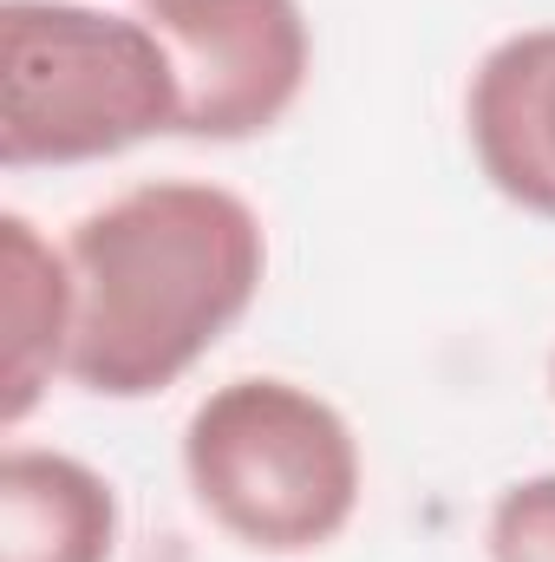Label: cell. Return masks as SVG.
<instances>
[{
	"label": "cell",
	"mask_w": 555,
	"mask_h": 562,
	"mask_svg": "<svg viewBox=\"0 0 555 562\" xmlns=\"http://www.w3.org/2000/svg\"><path fill=\"white\" fill-rule=\"evenodd\" d=\"M0 327H7L0 419L26 425V413L46 400V386L66 373L72 353V262L20 210L0 216Z\"/></svg>",
	"instance_id": "cell-7"
},
{
	"label": "cell",
	"mask_w": 555,
	"mask_h": 562,
	"mask_svg": "<svg viewBox=\"0 0 555 562\" xmlns=\"http://www.w3.org/2000/svg\"><path fill=\"white\" fill-rule=\"evenodd\" d=\"M183 92L144 13L86 0L0 7V164L66 170L177 138Z\"/></svg>",
	"instance_id": "cell-2"
},
{
	"label": "cell",
	"mask_w": 555,
	"mask_h": 562,
	"mask_svg": "<svg viewBox=\"0 0 555 562\" xmlns=\"http://www.w3.org/2000/svg\"><path fill=\"white\" fill-rule=\"evenodd\" d=\"M196 510L256 557H314L347 537L366 458L347 413L314 386L249 373L216 386L183 425Z\"/></svg>",
	"instance_id": "cell-3"
},
{
	"label": "cell",
	"mask_w": 555,
	"mask_h": 562,
	"mask_svg": "<svg viewBox=\"0 0 555 562\" xmlns=\"http://www.w3.org/2000/svg\"><path fill=\"white\" fill-rule=\"evenodd\" d=\"M550 393H555V353H550Z\"/></svg>",
	"instance_id": "cell-9"
},
{
	"label": "cell",
	"mask_w": 555,
	"mask_h": 562,
	"mask_svg": "<svg viewBox=\"0 0 555 562\" xmlns=\"http://www.w3.org/2000/svg\"><path fill=\"white\" fill-rule=\"evenodd\" d=\"M183 92L177 138L242 144L275 132L314 72L301 0H138Z\"/></svg>",
	"instance_id": "cell-4"
},
{
	"label": "cell",
	"mask_w": 555,
	"mask_h": 562,
	"mask_svg": "<svg viewBox=\"0 0 555 562\" xmlns=\"http://www.w3.org/2000/svg\"><path fill=\"white\" fill-rule=\"evenodd\" d=\"M484 557L490 562H555V471L517 477L497 491L484 517Z\"/></svg>",
	"instance_id": "cell-8"
},
{
	"label": "cell",
	"mask_w": 555,
	"mask_h": 562,
	"mask_svg": "<svg viewBox=\"0 0 555 562\" xmlns=\"http://www.w3.org/2000/svg\"><path fill=\"white\" fill-rule=\"evenodd\" d=\"M464 138L503 203L555 223V26H523L477 59Z\"/></svg>",
	"instance_id": "cell-5"
},
{
	"label": "cell",
	"mask_w": 555,
	"mask_h": 562,
	"mask_svg": "<svg viewBox=\"0 0 555 562\" xmlns=\"http://www.w3.org/2000/svg\"><path fill=\"white\" fill-rule=\"evenodd\" d=\"M66 262V380L92 400H150L209 360V347L256 307L269 229L256 203L223 183L150 177L72 223Z\"/></svg>",
	"instance_id": "cell-1"
},
{
	"label": "cell",
	"mask_w": 555,
	"mask_h": 562,
	"mask_svg": "<svg viewBox=\"0 0 555 562\" xmlns=\"http://www.w3.org/2000/svg\"><path fill=\"white\" fill-rule=\"evenodd\" d=\"M118 491L72 451L7 445L0 458V562H112Z\"/></svg>",
	"instance_id": "cell-6"
}]
</instances>
